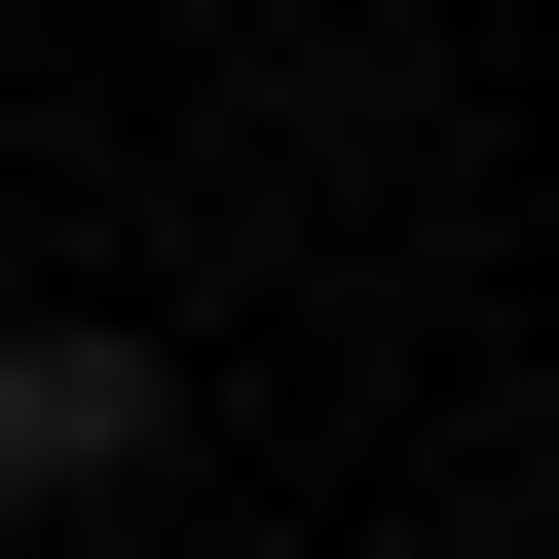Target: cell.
<instances>
[{
  "mask_svg": "<svg viewBox=\"0 0 559 559\" xmlns=\"http://www.w3.org/2000/svg\"><path fill=\"white\" fill-rule=\"evenodd\" d=\"M150 485H187V336L0 299V522H150Z\"/></svg>",
  "mask_w": 559,
  "mask_h": 559,
  "instance_id": "1",
  "label": "cell"
},
{
  "mask_svg": "<svg viewBox=\"0 0 559 559\" xmlns=\"http://www.w3.org/2000/svg\"><path fill=\"white\" fill-rule=\"evenodd\" d=\"M0 299H38V75H0Z\"/></svg>",
  "mask_w": 559,
  "mask_h": 559,
  "instance_id": "2",
  "label": "cell"
}]
</instances>
